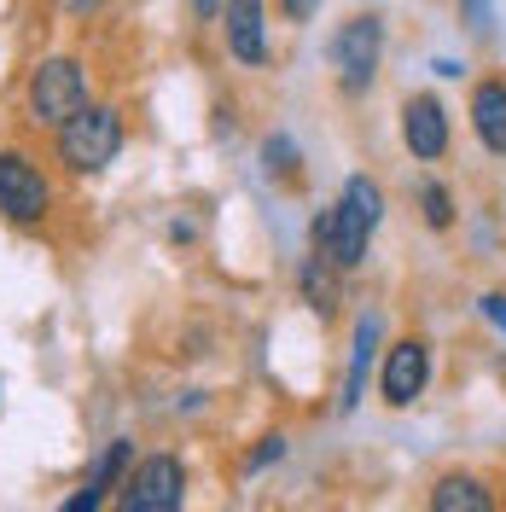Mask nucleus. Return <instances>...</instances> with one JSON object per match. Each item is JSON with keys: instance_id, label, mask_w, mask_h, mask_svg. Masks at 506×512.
<instances>
[{"instance_id": "nucleus-1", "label": "nucleus", "mask_w": 506, "mask_h": 512, "mask_svg": "<svg viewBox=\"0 0 506 512\" xmlns=\"http://www.w3.org/2000/svg\"><path fill=\"white\" fill-rule=\"evenodd\" d=\"M384 222V192L373 175H349L338 204H332V239H326V256L338 274H355L367 251H373V233Z\"/></svg>"}, {"instance_id": "nucleus-2", "label": "nucleus", "mask_w": 506, "mask_h": 512, "mask_svg": "<svg viewBox=\"0 0 506 512\" xmlns=\"http://www.w3.org/2000/svg\"><path fill=\"white\" fill-rule=\"evenodd\" d=\"M35 128H64L70 117H82L94 99H88V70L76 59H41L30 70V88H24Z\"/></svg>"}, {"instance_id": "nucleus-3", "label": "nucleus", "mask_w": 506, "mask_h": 512, "mask_svg": "<svg viewBox=\"0 0 506 512\" xmlns=\"http://www.w3.org/2000/svg\"><path fill=\"white\" fill-rule=\"evenodd\" d=\"M123 152V111L117 105H88L82 117L59 128V163L70 175H99Z\"/></svg>"}, {"instance_id": "nucleus-4", "label": "nucleus", "mask_w": 506, "mask_h": 512, "mask_svg": "<svg viewBox=\"0 0 506 512\" xmlns=\"http://www.w3.org/2000/svg\"><path fill=\"white\" fill-rule=\"evenodd\" d=\"M181 501H187L181 454H146V460H134V472L123 478L111 512H181Z\"/></svg>"}, {"instance_id": "nucleus-5", "label": "nucleus", "mask_w": 506, "mask_h": 512, "mask_svg": "<svg viewBox=\"0 0 506 512\" xmlns=\"http://www.w3.org/2000/svg\"><path fill=\"white\" fill-rule=\"evenodd\" d=\"M379 59H384V24L373 12H355L338 24L332 35V70H338V88L344 94H367L373 76H379Z\"/></svg>"}, {"instance_id": "nucleus-6", "label": "nucleus", "mask_w": 506, "mask_h": 512, "mask_svg": "<svg viewBox=\"0 0 506 512\" xmlns=\"http://www.w3.org/2000/svg\"><path fill=\"white\" fill-rule=\"evenodd\" d=\"M47 210H53V187H47V175H41V163L30 152H0V216L12 227H35L47 222Z\"/></svg>"}, {"instance_id": "nucleus-7", "label": "nucleus", "mask_w": 506, "mask_h": 512, "mask_svg": "<svg viewBox=\"0 0 506 512\" xmlns=\"http://www.w3.org/2000/svg\"><path fill=\"white\" fill-rule=\"evenodd\" d=\"M431 384V344L425 338H396L379 367V396L390 408H413Z\"/></svg>"}, {"instance_id": "nucleus-8", "label": "nucleus", "mask_w": 506, "mask_h": 512, "mask_svg": "<svg viewBox=\"0 0 506 512\" xmlns=\"http://www.w3.org/2000/svg\"><path fill=\"white\" fill-rule=\"evenodd\" d=\"M448 140H454V128H448V111L437 94H408L402 99V146H408L419 163H437L448 158Z\"/></svg>"}, {"instance_id": "nucleus-9", "label": "nucleus", "mask_w": 506, "mask_h": 512, "mask_svg": "<svg viewBox=\"0 0 506 512\" xmlns=\"http://www.w3.org/2000/svg\"><path fill=\"white\" fill-rule=\"evenodd\" d=\"M227 53L239 64H268V24H262V0H227Z\"/></svg>"}, {"instance_id": "nucleus-10", "label": "nucleus", "mask_w": 506, "mask_h": 512, "mask_svg": "<svg viewBox=\"0 0 506 512\" xmlns=\"http://www.w3.org/2000/svg\"><path fill=\"white\" fill-rule=\"evenodd\" d=\"M472 134L489 158H506V82L501 76L472 88Z\"/></svg>"}, {"instance_id": "nucleus-11", "label": "nucleus", "mask_w": 506, "mask_h": 512, "mask_svg": "<svg viewBox=\"0 0 506 512\" xmlns=\"http://www.w3.org/2000/svg\"><path fill=\"white\" fill-rule=\"evenodd\" d=\"M425 512H501V501H495V489L477 472H443V478L431 483Z\"/></svg>"}, {"instance_id": "nucleus-12", "label": "nucleus", "mask_w": 506, "mask_h": 512, "mask_svg": "<svg viewBox=\"0 0 506 512\" xmlns=\"http://www.w3.org/2000/svg\"><path fill=\"white\" fill-rule=\"evenodd\" d=\"M373 350H379V320L361 315L355 320V344H349V373H344V396H338V408L355 414L361 408V396H367V373H373Z\"/></svg>"}, {"instance_id": "nucleus-13", "label": "nucleus", "mask_w": 506, "mask_h": 512, "mask_svg": "<svg viewBox=\"0 0 506 512\" xmlns=\"http://www.w3.org/2000/svg\"><path fill=\"white\" fill-rule=\"evenodd\" d=\"M297 286H303V303H309L320 320L338 315V268H332V256H326V251H309V256H303V274H297Z\"/></svg>"}, {"instance_id": "nucleus-14", "label": "nucleus", "mask_w": 506, "mask_h": 512, "mask_svg": "<svg viewBox=\"0 0 506 512\" xmlns=\"http://www.w3.org/2000/svg\"><path fill=\"white\" fill-rule=\"evenodd\" d=\"M419 210H425V227H431V233H448V227H454V192H448L443 181H425V187H419Z\"/></svg>"}, {"instance_id": "nucleus-15", "label": "nucleus", "mask_w": 506, "mask_h": 512, "mask_svg": "<svg viewBox=\"0 0 506 512\" xmlns=\"http://www.w3.org/2000/svg\"><path fill=\"white\" fill-rule=\"evenodd\" d=\"M460 24L472 35H489L495 30V0H460Z\"/></svg>"}, {"instance_id": "nucleus-16", "label": "nucleus", "mask_w": 506, "mask_h": 512, "mask_svg": "<svg viewBox=\"0 0 506 512\" xmlns=\"http://www.w3.org/2000/svg\"><path fill=\"white\" fill-rule=\"evenodd\" d=\"M105 501H111V489H99V483L82 478V489H76V495H70L59 512H105Z\"/></svg>"}, {"instance_id": "nucleus-17", "label": "nucleus", "mask_w": 506, "mask_h": 512, "mask_svg": "<svg viewBox=\"0 0 506 512\" xmlns=\"http://www.w3.org/2000/svg\"><path fill=\"white\" fill-rule=\"evenodd\" d=\"M262 158H268V169H280V175H291V169H297V146H291L285 134H274V140L262 146Z\"/></svg>"}, {"instance_id": "nucleus-18", "label": "nucleus", "mask_w": 506, "mask_h": 512, "mask_svg": "<svg viewBox=\"0 0 506 512\" xmlns=\"http://www.w3.org/2000/svg\"><path fill=\"white\" fill-rule=\"evenodd\" d=\"M280 454H285V437H280V431H274V437H262V448H256V454H251V460H245V466H251V472H262V466H274Z\"/></svg>"}, {"instance_id": "nucleus-19", "label": "nucleus", "mask_w": 506, "mask_h": 512, "mask_svg": "<svg viewBox=\"0 0 506 512\" xmlns=\"http://www.w3.org/2000/svg\"><path fill=\"white\" fill-rule=\"evenodd\" d=\"M477 309H483V320H489V326H501V332H506V291H489Z\"/></svg>"}, {"instance_id": "nucleus-20", "label": "nucleus", "mask_w": 506, "mask_h": 512, "mask_svg": "<svg viewBox=\"0 0 506 512\" xmlns=\"http://www.w3.org/2000/svg\"><path fill=\"white\" fill-rule=\"evenodd\" d=\"M285 6V18H297V24H303V18H315L320 12V0H280Z\"/></svg>"}]
</instances>
